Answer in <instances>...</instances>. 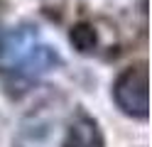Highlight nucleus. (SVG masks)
<instances>
[{"label": "nucleus", "mask_w": 152, "mask_h": 147, "mask_svg": "<svg viewBox=\"0 0 152 147\" xmlns=\"http://www.w3.org/2000/svg\"><path fill=\"white\" fill-rule=\"evenodd\" d=\"M64 147H101V137L98 130L91 120H83L79 125H74V130L69 132Z\"/></svg>", "instance_id": "f03ea898"}, {"label": "nucleus", "mask_w": 152, "mask_h": 147, "mask_svg": "<svg viewBox=\"0 0 152 147\" xmlns=\"http://www.w3.org/2000/svg\"><path fill=\"white\" fill-rule=\"evenodd\" d=\"M71 42H74V47L79 52H91L96 47V32L88 25H79V27L71 29Z\"/></svg>", "instance_id": "7ed1b4c3"}, {"label": "nucleus", "mask_w": 152, "mask_h": 147, "mask_svg": "<svg viewBox=\"0 0 152 147\" xmlns=\"http://www.w3.org/2000/svg\"><path fill=\"white\" fill-rule=\"evenodd\" d=\"M113 96L128 115L145 118L147 115V69L145 64L120 74L115 81V88H113Z\"/></svg>", "instance_id": "f257e3e1"}]
</instances>
